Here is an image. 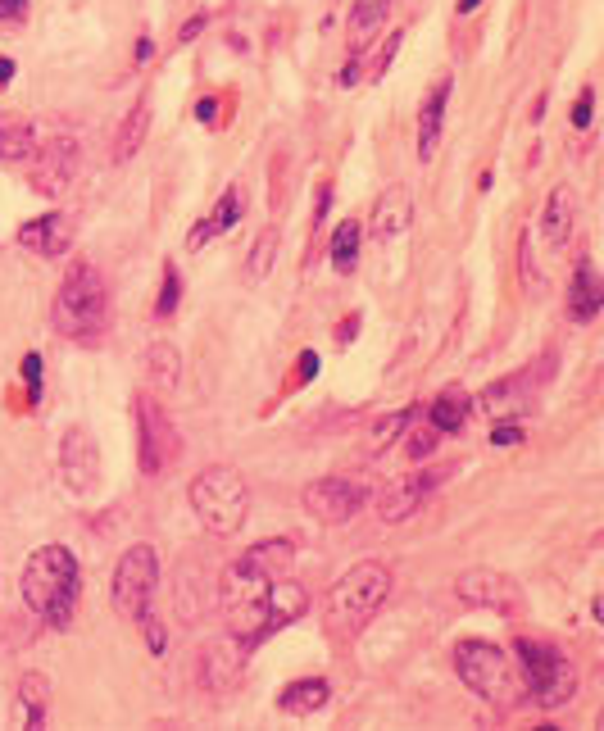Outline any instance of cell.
Returning <instances> with one entry per match:
<instances>
[{"mask_svg":"<svg viewBox=\"0 0 604 731\" xmlns=\"http://www.w3.org/2000/svg\"><path fill=\"white\" fill-rule=\"evenodd\" d=\"M214 109H218V100H200V105H196V119L200 123H214Z\"/></svg>","mask_w":604,"mask_h":731,"instance_id":"45","label":"cell"},{"mask_svg":"<svg viewBox=\"0 0 604 731\" xmlns=\"http://www.w3.org/2000/svg\"><path fill=\"white\" fill-rule=\"evenodd\" d=\"M523 282H536V273H532V237L523 232Z\"/></svg>","mask_w":604,"mask_h":731,"instance_id":"44","label":"cell"},{"mask_svg":"<svg viewBox=\"0 0 604 731\" xmlns=\"http://www.w3.org/2000/svg\"><path fill=\"white\" fill-rule=\"evenodd\" d=\"M19 591H23V604L37 613L41 623L64 632L82 600V573L69 545H41V550H32L28 564H23Z\"/></svg>","mask_w":604,"mask_h":731,"instance_id":"1","label":"cell"},{"mask_svg":"<svg viewBox=\"0 0 604 731\" xmlns=\"http://www.w3.org/2000/svg\"><path fill=\"white\" fill-rule=\"evenodd\" d=\"M387 595H391V568L387 564L364 559V564L346 568L337 582L327 586V600H323L327 632L337 636V641H355V636L377 618V609L387 604Z\"/></svg>","mask_w":604,"mask_h":731,"instance_id":"3","label":"cell"},{"mask_svg":"<svg viewBox=\"0 0 604 731\" xmlns=\"http://www.w3.org/2000/svg\"><path fill=\"white\" fill-rule=\"evenodd\" d=\"M368 482L359 477H318L300 491V504H305V514L323 527H341L350 518H359V509H368Z\"/></svg>","mask_w":604,"mask_h":731,"instance_id":"10","label":"cell"},{"mask_svg":"<svg viewBox=\"0 0 604 731\" xmlns=\"http://www.w3.org/2000/svg\"><path fill=\"white\" fill-rule=\"evenodd\" d=\"M400 41H405V32H391V41L382 46V55H377V64H373V78H387V69H391V60H396Z\"/></svg>","mask_w":604,"mask_h":731,"instance_id":"38","label":"cell"},{"mask_svg":"<svg viewBox=\"0 0 604 731\" xmlns=\"http://www.w3.org/2000/svg\"><path fill=\"white\" fill-rule=\"evenodd\" d=\"M150 50H155V41H150V37H141V41H137V60H141V64L150 60Z\"/></svg>","mask_w":604,"mask_h":731,"instance_id":"47","label":"cell"},{"mask_svg":"<svg viewBox=\"0 0 604 731\" xmlns=\"http://www.w3.org/2000/svg\"><path fill=\"white\" fill-rule=\"evenodd\" d=\"M573 218H577V191L573 187H555L550 200L541 209V237L545 246H564L573 237Z\"/></svg>","mask_w":604,"mask_h":731,"instance_id":"21","label":"cell"},{"mask_svg":"<svg viewBox=\"0 0 604 731\" xmlns=\"http://www.w3.org/2000/svg\"><path fill=\"white\" fill-rule=\"evenodd\" d=\"M10 73H14V64H10V60H0V82H10Z\"/></svg>","mask_w":604,"mask_h":731,"instance_id":"50","label":"cell"},{"mask_svg":"<svg viewBox=\"0 0 604 731\" xmlns=\"http://www.w3.org/2000/svg\"><path fill=\"white\" fill-rule=\"evenodd\" d=\"M327 700H332V682L327 677H300L287 691H278V713H287V718H314V713L327 709Z\"/></svg>","mask_w":604,"mask_h":731,"instance_id":"20","label":"cell"},{"mask_svg":"<svg viewBox=\"0 0 604 731\" xmlns=\"http://www.w3.org/2000/svg\"><path fill=\"white\" fill-rule=\"evenodd\" d=\"M23 377H28V400L32 405H41V355L23 359Z\"/></svg>","mask_w":604,"mask_h":731,"instance_id":"37","label":"cell"},{"mask_svg":"<svg viewBox=\"0 0 604 731\" xmlns=\"http://www.w3.org/2000/svg\"><path fill=\"white\" fill-rule=\"evenodd\" d=\"M591 109H595V91L582 87V96L573 105V128H591Z\"/></svg>","mask_w":604,"mask_h":731,"instance_id":"39","label":"cell"},{"mask_svg":"<svg viewBox=\"0 0 604 731\" xmlns=\"http://www.w3.org/2000/svg\"><path fill=\"white\" fill-rule=\"evenodd\" d=\"M146 373H150V382H155L159 391L178 386V377H182V355H178V346H169V341H155V346L146 350Z\"/></svg>","mask_w":604,"mask_h":731,"instance_id":"28","label":"cell"},{"mask_svg":"<svg viewBox=\"0 0 604 731\" xmlns=\"http://www.w3.org/2000/svg\"><path fill=\"white\" fill-rule=\"evenodd\" d=\"M246 559L255 568H264L268 577H282L291 568V559H296V545L291 541H259V545H250L246 550Z\"/></svg>","mask_w":604,"mask_h":731,"instance_id":"30","label":"cell"},{"mask_svg":"<svg viewBox=\"0 0 604 731\" xmlns=\"http://www.w3.org/2000/svg\"><path fill=\"white\" fill-rule=\"evenodd\" d=\"M309 609V591L296 582V577H273V586H268V627H287L296 623V618H305Z\"/></svg>","mask_w":604,"mask_h":731,"instance_id":"22","label":"cell"},{"mask_svg":"<svg viewBox=\"0 0 604 731\" xmlns=\"http://www.w3.org/2000/svg\"><path fill=\"white\" fill-rule=\"evenodd\" d=\"M477 5H482V0H459V14H473Z\"/></svg>","mask_w":604,"mask_h":731,"instance_id":"49","label":"cell"},{"mask_svg":"<svg viewBox=\"0 0 604 731\" xmlns=\"http://www.w3.org/2000/svg\"><path fill=\"white\" fill-rule=\"evenodd\" d=\"M432 450H436V427H432V423H427V427H423V432H414V436H409V445H405V455H409V464H423V459H427V455H432Z\"/></svg>","mask_w":604,"mask_h":731,"instance_id":"36","label":"cell"},{"mask_svg":"<svg viewBox=\"0 0 604 731\" xmlns=\"http://www.w3.org/2000/svg\"><path fill=\"white\" fill-rule=\"evenodd\" d=\"M19 246L37 250V255H46V259L69 255V246H73V218L69 214H41V218H32L28 228H19Z\"/></svg>","mask_w":604,"mask_h":731,"instance_id":"16","label":"cell"},{"mask_svg":"<svg viewBox=\"0 0 604 731\" xmlns=\"http://www.w3.org/2000/svg\"><path fill=\"white\" fill-rule=\"evenodd\" d=\"M337 82H341V87H346V91H350V87H359V82H364V60H359V55H350V60L341 64Z\"/></svg>","mask_w":604,"mask_h":731,"instance_id":"40","label":"cell"},{"mask_svg":"<svg viewBox=\"0 0 604 731\" xmlns=\"http://www.w3.org/2000/svg\"><path fill=\"white\" fill-rule=\"evenodd\" d=\"M514 668L523 672V691L532 695L541 709H564L577 695V668L568 654H559L550 641L536 636H518L514 641Z\"/></svg>","mask_w":604,"mask_h":731,"instance_id":"7","label":"cell"},{"mask_svg":"<svg viewBox=\"0 0 604 731\" xmlns=\"http://www.w3.org/2000/svg\"><path fill=\"white\" fill-rule=\"evenodd\" d=\"M455 595L468 609H491L496 618H523L527 613V595L523 586L509 573H496V568H468V573L455 577Z\"/></svg>","mask_w":604,"mask_h":731,"instance_id":"11","label":"cell"},{"mask_svg":"<svg viewBox=\"0 0 604 731\" xmlns=\"http://www.w3.org/2000/svg\"><path fill=\"white\" fill-rule=\"evenodd\" d=\"M355 327H359V318H346V323H341V332H337V341H350V336H355Z\"/></svg>","mask_w":604,"mask_h":731,"instance_id":"48","label":"cell"},{"mask_svg":"<svg viewBox=\"0 0 604 731\" xmlns=\"http://www.w3.org/2000/svg\"><path fill=\"white\" fill-rule=\"evenodd\" d=\"M409 423H414V409H396V414L377 418V423H373V450H382V445H391L400 432H405Z\"/></svg>","mask_w":604,"mask_h":731,"instance_id":"33","label":"cell"},{"mask_svg":"<svg viewBox=\"0 0 604 731\" xmlns=\"http://www.w3.org/2000/svg\"><path fill=\"white\" fill-rule=\"evenodd\" d=\"M455 672L477 700L496 704V709H514V704H523V695H527L523 677H518V668H514V654H505L491 641H477V636H468V641L455 645Z\"/></svg>","mask_w":604,"mask_h":731,"instance_id":"6","label":"cell"},{"mask_svg":"<svg viewBox=\"0 0 604 731\" xmlns=\"http://www.w3.org/2000/svg\"><path fill=\"white\" fill-rule=\"evenodd\" d=\"M355 264H359V223L346 218V223L332 232V268H337V273H350Z\"/></svg>","mask_w":604,"mask_h":731,"instance_id":"31","label":"cell"},{"mask_svg":"<svg viewBox=\"0 0 604 731\" xmlns=\"http://www.w3.org/2000/svg\"><path fill=\"white\" fill-rule=\"evenodd\" d=\"M391 0H355L350 5V32H373L377 23L387 19Z\"/></svg>","mask_w":604,"mask_h":731,"instance_id":"32","label":"cell"},{"mask_svg":"<svg viewBox=\"0 0 604 731\" xmlns=\"http://www.w3.org/2000/svg\"><path fill=\"white\" fill-rule=\"evenodd\" d=\"M37 150V128L23 114H0V159L5 164H23Z\"/></svg>","mask_w":604,"mask_h":731,"instance_id":"26","label":"cell"},{"mask_svg":"<svg viewBox=\"0 0 604 731\" xmlns=\"http://www.w3.org/2000/svg\"><path fill=\"white\" fill-rule=\"evenodd\" d=\"M468 396L464 391H446L441 400H432V409H427V423L436 427V432H459V427L468 423Z\"/></svg>","mask_w":604,"mask_h":731,"instance_id":"29","label":"cell"},{"mask_svg":"<svg viewBox=\"0 0 604 731\" xmlns=\"http://www.w3.org/2000/svg\"><path fill=\"white\" fill-rule=\"evenodd\" d=\"M137 623H141V632H146V650L155 654V659H164V654H169V632H164V618L146 609Z\"/></svg>","mask_w":604,"mask_h":731,"instance_id":"35","label":"cell"},{"mask_svg":"<svg viewBox=\"0 0 604 731\" xmlns=\"http://www.w3.org/2000/svg\"><path fill=\"white\" fill-rule=\"evenodd\" d=\"M268 586H273V577L250 564L246 554L232 559L223 568V577H218V609H223L228 632L241 645H255L268 632Z\"/></svg>","mask_w":604,"mask_h":731,"instance_id":"4","label":"cell"},{"mask_svg":"<svg viewBox=\"0 0 604 731\" xmlns=\"http://www.w3.org/2000/svg\"><path fill=\"white\" fill-rule=\"evenodd\" d=\"M450 473H455L450 464L423 468V473H405L400 482H391L387 491L377 495V518H382V523H405V518H414L418 509L436 495V486H446Z\"/></svg>","mask_w":604,"mask_h":731,"instance_id":"12","label":"cell"},{"mask_svg":"<svg viewBox=\"0 0 604 731\" xmlns=\"http://www.w3.org/2000/svg\"><path fill=\"white\" fill-rule=\"evenodd\" d=\"M155 586H159V554L155 545H128L119 554V564H114V577H109V604L119 618L137 623L141 613L150 609L155 600Z\"/></svg>","mask_w":604,"mask_h":731,"instance_id":"8","label":"cell"},{"mask_svg":"<svg viewBox=\"0 0 604 731\" xmlns=\"http://www.w3.org/2000/svg\"><path fill=\"white\" fill-rule=\"evenodd\" d=\"M491 441H496V445H518V441H523V427H518V423H500V427H491Z\"/></svg>","mask_w":604,"mask_h":731,"instance_id":"41","label":"cell"},{"mask_svg":"<svg viewBox=\"0 0 604 731\" xmlns=\"http://www.w3.org/2000/svg\"><path fill=\"white\" fill-rule=\"evenodd\" d=\"M178 300H182V277H178V268H173V264H164V282H159L155 314H159V318H169L173 309H178Z\"/></svg>","mask_w":604,"mask_h":731,"instance_id":"34","label":"cell"},{"mask_svg":"<svg viewBox=\"0 0 604 731\" xmlns=\"http://www.w3.org/2000/svg\"><path fill=\"white\" fill-rule=\"evenodd\" d=\"M146 132H150V96H137V105L123 114L119 137H114V164H128L146 146Z\"/></svg>","mask_w":604,"mask_h":731,"instance_id":"25","label":"cell"},{"mask_svg":"<svg viewBox=\"0 0 604 731\" xmlns=\"http://www.w3.org/2000/svg\"><path fill=\"white\" fill-rule=\"evenodd\" d=\"M278 250H282V232L278 228H264L255 237V246H250V255H246V282H250V287H259V282L273 273V264H278Z\"/></svg>","mask_w":604,"mask_h":731,"instance_id":"27","label":"cell"},{"mask_svg":"<svg viewBox=\"0 0 604 731\" xmlns=\"http://www.w3.org/2000/svg\"><path fill=\"white\" fill-rule=\"evenodd\" d=\"M205 23H209V19H205V14H196V19H187V28H182V32H178V46H191V41H196V37H200V32H205Z\"/></svg>","mask_w":604,"mask_h":731,"instance_id":"42","label":"cell"},{"mask_svg":"<svg viewBox=\"0 0 604 731\" xmlns=\"http://www.w3.org/2000/svg\"><path fill=\"white\" fill-rule=\"evenodd\" d=\"M132 414H137V464L146 477H164V468L178 459V427H173L169 409L159 405L155 396L141 391L132 400Z\"/></svg>","mask_w":604,"mask_h":731,"instance_id":"9","label":"cell"},{"mask_svg":"<svg viewBox=\"0 0 604 731\" xmlns=\"http://www.w3.org/2000/svg\"><path fill=\"white\" fill-rule=\"evenodd\" d=\"M28 14V0H0V23L5 19H23Z\"/></svg>","mask_w":604,"mask_h":731,"instance_id":"43","label":"cell"},{"mask_svg":"<svg viewBox=\"0 0 604 731\" xmlns=\"http://www.w3.org/2000/svg\"><path fill=\"white\" fill-rule=\"evenodd\" d=\"M78 159H82L78 137L37 141V150H32V182H37L41 196H60V191L78 178Z\"/></svg>","mask_w":604,"mask_h":731,"instance_id":"14","label":"cell"},{"mask_svg":"<svg viewBox=\"0 0 604 731\" xmlns=\"http://www.w3.org/2000/svg\"><path fill=\"white\" fill-rule=\"evenodd\" d=\"M187 500L196 509L200 527L209 536H237L250 518V482L241 477V468L218 464L205 468L196 482L187 486Z\"/></svg>","mask_w":604,"mask_h":731,"instance_id":"5","label":"cell"},{"mask_svg":"<svg viewBox=\"0 0 604 731\" xmlns=\"http://www.w3.org/2000/svg\"><path fill=\"white\" fill-rule=\"evenodd\" d=\"M50 323L69 341H100L109 327V287L91 259H69L50 305Z\"/></svg>","mask_w":604,"mask_h":731,"instance_id":"2","label":"cell"},{"mask_svg":"<svg viewBox=\"0 0 604 731\" xmlns=\"http://www.w3.org/2000/svg\"><path fill=\"white\" fill-rule=\"evenodd\" d=\"M409 223H414V200H409V191L391 187L387 196L373 205V218H368V237L373 241H396L400 232H409Z\"/></svg>","mask_w":604,"mask_h":731,"instance_id":"18","label":"cell"},{"mask_svg":"<svg viewBox=\"0 0 604 731\" xmlns=\"http://www.w3.org/2000/svg\"><path fill=\"white\" fill-rule=\"evenodd\" d=\"M241 214H246V191H241V187H228L223 196H218V205L209 209L205 218H200L196 228H191L187 246H191V250H205L209 241H218L228 228H237V218H241Z\"/></svg>","mask_w":604,"mask_h":731,"instance_id":"17","label":"cell"},{"mask_svg":"<svg viewBox=\"0 0 604 731\" xmlns=\"http://www.w3.org/2000/svg\"><path fill=\"white\" fill-rule=\"evenodd\" d=\"M309 373H318V355H314V350L300 355V377H309Z\"/></svg>","mask_w":604,"mask_h":731,"instance_id":"46","label":"cell"},{"mask_svg":"<svg viewBox=\"0 0 604 731\" xmlns=\"http://www.w3.org/2000/svg\"><path fill=\"white\" fill-rule=\"evenodd\" d=\"M60 482L69 486L73 495H91L100 482V450H96V436L87 427H64L60 436Z\"/></svg>","mask_w":604,"mask_h":731,"instance_id":"13","label":"cell"},{"mask_svg":"<svg viewBox=\"0 0 604 731\" xmlns=\"http://www.w3.org/2000/svg\"><path fill=\"white\" fill-rule=\"evenodd\" d=\"M450 91H455V78H436V87L423 96V109H418V159H432L436 146H441V128H446V105Z\"/></svg>","mask_w":604,"mask_h":731,"instance_id":"15","label":"cell"},{"mask_svg":"<svg viewBox=\"0 0 604 731\" xmlns=\"http://www.w3.org/2000/svg\"><path fill=\"white\" fill-rule=\"evenodd\" d=\"M600 309H604V282L591 259L582 255L577 259V273H573V287H568V318L573 323H591Z\"/></svg>","mask_w":604,"mask_h":731,"instance_id":"19","label":"cell"},{"mask_svg":"<svg viewBox=\"0 0 604 731\" xmlns=\"http://www.w3.org/2000/svg\"><path fill=\"white\" fill-rule=\"evenodd\" d=\"M14 722H23V727H46L50 722V677L46 672H23L19 677Z\"/></svg>","mask_w":604,"mask_h":731,"instance_id":"23","label":"cell"},{"mask_svg":"<svg viewBox=\"0 0 604 731\" xmlns=\"http://www.w3.org/2000/svg\"><path fill=\"white\" fill-rule=\"evenodd\" d=\"M241 650L246 645L232 636V641H218L205 650V659H200V682L209 686V691H223V686L237 682V672H241Z\"/></svg>","mask_w":604,"mask_h":731,"instance_id":"24","label":"cell"}]
</instances>
